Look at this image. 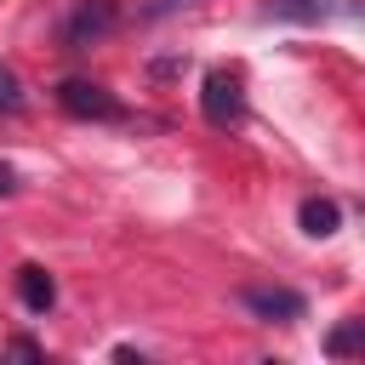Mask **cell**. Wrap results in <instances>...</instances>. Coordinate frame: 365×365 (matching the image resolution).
Listing matches in <instances>:
<instances>
[{
    "label": "cell",
    "instance_id": "6",
    "mask_svg": "<svg viewBox=\"0 0 365 365\" xmlns=\"http://www.w3.org/2000/svg\"><path fill=\"white\" fill-rule=\"evenodd\" d=\"M297 222H302V234H314V240H331V234L342 228V211H336V200H319V194H308V200L297 205Z\"/></svg>",
    "mask_w": 365,
    "mask_h": 365
},
{
    "label": "cell",
    "instance_id": "4",
    "mask_svg": "<svg viewBox=\"0 0 365 365\" xmlns=\"http://www.w3.org/2000/svg\"><path fill=\"white\" fill-rule=\"evenodd\" d=\"M240 302H245L257 319H268V325H291V319H302V314H308L302 291H291V285H245V291H240Z\"/></svg>",
    "mask_w": 365,
    "mask_h": 365
},
{
    "label": "cell",
    "instance_id": "9",
    "mask_svg": "<svg viewBox=\"0 0 365 365\" xmlns=\"http://www.w3.org/2000/svg\"><path fill=\"white\" fill-rule=\"evenodd\" d=\"M6 194H17V171H11V165H0V200H6Z\"/></svg>",
    "mask_w": 365,
    "mask_h": 365
},
{
    "label": "cell",
    "instance_id": "3",
    "mask_svg": "<svg viewBox=\"0 0 365 365\" xmlns=\"http://www.w3.org/2000/svg\"><path fill=\"white\" fill-rule=\"evenodd\" d=\"M114 23H120V0H74L63 17V51L97 46L103 34H114Z\"/></svg>",
    "mask_w": 365,
    "mask_h": 365
},
{
    "label": "cell",
    "instance_id": "1",
    "mask_svg": "<svg viewBox=\"0 0 365 365\" xmlns=\"http://www.w3.org/2000/svg\"><path fill=\"white\" fill-rule=\"evenodd\" d=\"M57 108L74 114V120H91V125H120L125 120V103L97 80H63L57 86Z\"/></svg>",
    "mask_w": 365,
    "mask_h": 365
},
{
    "label": "cell",
    "instance_id": "8",
    "mask_svg": "<svg viewBox=\"0 0 365 365\" xmlns=\"http://www.w3.org/2000/svg\"><path fill=\"white\" fill-rule=\"evenodd\" d=\"M17 108H23V86L11 68H0V114H17Z\"/></svg>",
    "mask_w": 365,
    "mask_h": 365
},
{
    "label": "cell",
    "instance_id": "7",
    "mask_svg": "<svg viewBox=\"0 0 365 365\" xmlns=\"http://www.w3.org/2000/svg\"><path fill=\"white\" fill-rule=\"evenodd\" d=\"M325 354L331 359H365V319H336L331 331H325Z\"/></svg>",
    "mask_w": 365,
    "mask_h": 365
},
{
    "label": "cell",
    "instance_id": "2",
    "mask_svg": "<svg viewBox=\"0 0 365 365\" xmlns=\"http://www.w3.org/2000/svg\"><path fill=\"white\" fill-rule=\"evenodd\" d=\"M200 114H205V125H240L245 120V80L234 74V68H211L205 74V86H200Z\"/></svg>",
    "mask_w": 365,
    "mask_h": 365
},
{
    "label": "cell",
    "instance_id": "5",
    "mask_svg": "<svg viewBox=\"0 0 365 365\" xmlns=\"http://www.w3.org/2000/svg\"><path fill=\"white\" fill-rule=\"evenodd\" d=\"M17 297H23L29 314H46V308L57 302V279H51L40 262H23V268H17Z\"/></svg>",
    "mask_w": 365,
    "mask_h": 365
}]
</instances>
